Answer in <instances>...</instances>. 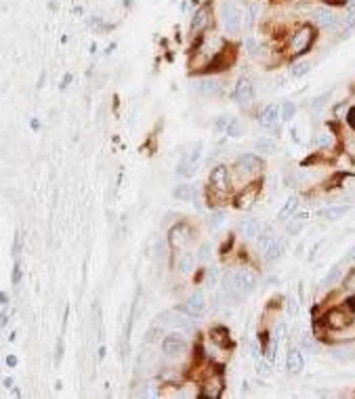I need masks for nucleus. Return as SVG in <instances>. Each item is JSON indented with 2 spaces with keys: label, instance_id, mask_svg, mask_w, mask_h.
<instances>
[{
  "label": "nucleus",
  "instance_id": "1a4fd4ad",
  "mask_svg": "<svg viewBox=\"0 0 355 399\" xmlns=\"http://www.w3.org/2000/svg\"><path fill=\"white\" fill-rule=\"evenodd\" d=\"M210 185L217 191H227L229 189V172L227 166H215L210 171Z\"/></svg>",
  "mask_w": 355,
  "mask_h": 399
},
{
  "label": "nucleus",
  "instance_id": "473e14b6",
  "mask_svg": "<svg viewBox=\"0 0 355 399\" xmlns=\"http://www.w3.org/2000/svg\"><path fill=\"white\" fill-rule=\"evenodd\" d=\"M330 99V93H324V95H319V97H315V99L311 101V110L313 112H319L326 105V101Z\"/></svg>",
  "mask_w": 355,
  "mask_h": 399
},
{
  "label": "nucleus",
  "instance_id": "f8f14e48",
  "mask_svg": "<svg viewBox=\"0 0 355 399\" xmlns=\"http://www.w3.org/2000/svg\"><path fill=\"white\" fill-rule=\"evenodd\" d=\"M236 99L239 101V105H248L252 101V84L248 78H242L236 86Z\"/></svg>",
  "mask_w": 355,
  "mask_h": 399
},
{
  "label": "nucleus",
  "instance_id": "f3484780",
  "mask_svg": "<svg viewBox=\"0 0 355 399\" xmlns=\"http://www.w3.org/2000/svg\"><path fill=\"white\" fill-rule=\"evenodd\" d=\"M171 326H175V328H179V330H183V332H187V334H191L193 332V322L191 319H187L185 315H181V313H171Z\"/></svg>",
  "mask_w": 355,
  "mask_h": 399
},
{
  "label": "nucleus",
  "instance_id": "9b49d317",
  "mask_svg": "<svg viewBox=\"0 0 355 399\" xmlns=\"http://www.w3.org/2000/svg\"><path fill=\"white\" fill-rule=\"evenodd\" d=\"M168 239H171V246H175V248L185 246V244L189 242V227L185 225V223L175 225L171 229V235H168Z\"/></svg>",
  "mask_w": 355,
  "mask_h": 399
},
{
  "label": "nucleus",
  "instance_id": "ea45409f",
  "mask_svg": "<svg viewBox=\"0 0 355 399\" xmlns=\"http://www.w3.org/2000/svg\"><path fill=\"white\" fill-rule=\"evenodd\" d=\"M330 145H332V135L322 132V135H319V147H330Z\"/></svg>",
  "mask_w": 355,
  "mask_h": 399
},
{
  "label": "nucleus",
  "instance_id": "09e8293b",
  "mask_svg": "<svg viewBox=\"0 0 355 399\" xmlns=\"http://www.w3.org/2000/svg\"><path fill=\"white\" fill-rule=\"evenodd\" d=\"M6 363H8V366H15L17 359H15V357H8V359H6Z\"/></svg>",
  "mask_w": 355,
  "mask_h": 399
},
{
  "label": "nucleus",
  "instance_id": "de8ad7c7",
  "mask_svg": "<svg viewBox=\"0 0 355 399\" xmlns=\"http://www.w3.org/2000/svg\"><path fill=\"white\" fill-rule=\"evenodd\" d=\"M349 122L353 124V128H355V108L351 110V114H349Z\"/></svg>",
  "mask_w": 355,
  "mask_h": 399
},
{
  "label": "nucleus",
  "instance_id": "bb28decb",
  "mask_svg": "<svg viewBox=\"0 0 355 399\" xmlns=\"http://www.w3.org/2000/svg\"><path fill=\"white\" fill-rule=\"evenodd\" d=\"M191 269H193V256L185 252L179 259V271L181 273H191Z\"/></svg>",
  "mask_w": 355,
  "mask_h": 399
},
{
  "label": "nucleus",
  "instance_id": "a18cd8bd",
  "mask_svg": "<svg viewBox=\"0 0 355 399\" xmlns=\"http://www.w3.org/2000/svg\"><path fill=\"white\" fill-rule=\"evenodd\" d=\"M290 313H292V315H296V313H298V305H296V300H290Z\"/></svg>",
  "mask_w": 355,
  "mask_h": 399
},
{
  "label": "nucleus",
  "instance_id": "37998d69",
  "mask_svg": "<svg viewBox=\"0 0 355 399\" xmlns=\"http://www.w3.org/2000/svg\"><path fill=\"white\" fill-rule=\"evenodd\" d=\"M208 280H210L212 286H215L217 280H219V271H217V269H210V273H208Z\"/></svg>",
  "mask_w": 355,
  "mask_h": 399
},
{
  "label": "nucleus",
  "instance_id": "a211bd4d",
  "mask_svg": "<svg viewBox=\"0 0 355 399\" xmlns=\"http://www.w3.org/2000/svg\"><path fill=\"white\" fill-rule=\"evenodd\" d=\"M198 88H200V93L206 95V97H212V95H219L221 93V84H219V80H215V78L202 80V82L198 84Z\"/></svg>",
  "mask_w": 355,
  "mask_h": 399
},
{
  "label": "nucleus",
  "instance_id": "2eb2a0df",
  "mask_svg": "<svg viewBox=\"0 0 355 399\" xmlns=\"http://www.w3.org/2000/svg\"><path fill=\"white\" fill-rule=\"evenodd\" d=\"M208 15H210L208 6H202V8H198V11H196V15H193V19H191V32H193V34L202 32V30L208 25V21H210Z\"/></svg>",
  "mask_w": 355,
  "mask_h": 399
},
{
  "label": "nucleus",
  "instance_id": "f03ea898",
  "mask_svg": "<svg viewBox=\"0 0 355 399\" xmlns=\"http://www.w3.org/2000/svg\"><path fill=\"white\" fill-rule=\"evenodd\" d=\"M311 42H313V30L309 28V25H305L303 30H298L295 36H292V40H290V51L295 53V55H303V53L309 51Z\"/></svg>",
  "mask_w": 355,
  "mask_h": 399
},
{
  "label": "nucleus",
  "instance_id": "6e6552de",
  "mask_svg": "<svg viewBox=\"0 0 355 399\" xmlns=\"http://www.w3.org/2000/svg\"><path fill=\"white\" fill-rule=\"evenodd\" d=\"M236 168H237L239 174H254V172H259L261 168H263V162L256 156L248 154V156H242V158L237 160Z\"/></svg>",
  "mask_w": 355,
  "mask_h": 399
},
{
  "label": "nucleus",
  "instance_id": "7ed1b4c3",
  "mask_svg": "<svg viewBox=\"0 0 355 399\" xmlns=\"http://www.w3.org/2000/svg\"><path fill=\"white\" fill-rule=\"evenodd\" d=\"M284 252V242L278 237H265L261 239V254L265 261H276Z\"/></svg>",
  "mask_w": 355,
  "mask_h": 399
},
{
  "label": "nucleus",
  "instance_id": "72a5a7b5",
  "mask_svg": "<svg viewBox=\"0 0 355 399\" xmlns=\"http://www.w3.org/2000/svg\"><path fill=\"white\" fill-rule=\"evenodd\" d=\"M256 13H259V6L256 4H250V8H248L246 13V28H252L254 21H256Z\"/></svg>",
  "mask_w": 355,
  "mask_h": 399
},
{
  "label": "nucleus",
  "instance_id": "ddd939ff",
  "mask_svg": "<svg viewBox=\"0 0 355 399\" xmlns=\"http://www.w3.org/2000/svg\"><path fill=\"white\" fill-rule=\"evenodd\" d=\"M221 391H223V378H221V376H212V378H208L206 383H204L202 395L208 397V399H217L221 395Z\"/></svg>",
  "mask_w": 355,
  "mask_h": 399
},
{
  "label": "nucleus",
  "instance_id": "c9c22d12",
  "mask_svg": "<svg viewBox=\"0 0 355 399\" xmlns=\"http://www.w3.org/2000/svg\"><path fill=\"white\" fill-rule=\"evenodd\" d=\"M246 49H248V55H250V57H259V44H256L254 42V38H248L246 40Z\"/></svg>",
  "mask_w": 355,
  "mask_h": 399
},
{
  "label": "nucleus",
  "instance_id": "5701e85b",
  "mask_svg": "<svg viewBox=\"0 0 355 399\" xmlns=\"http://www.w3.org/2000/svg\"><path fill=\"white\" fill-rule=\"evenodd\" d=\"M296 208H298V200H296V198H288L286 202H284V206L280 208V212H278V219H280V221H286L288 217L295 215Z\"/></svg>",
  "mask_w": 355,
  "mask_h": 399
},
{
  "label": "nucleus",
  "instance_id": "8fccbe9b",
  "mask_svg": "<svg viewBox=\"0 0 355 399\" xmlns=\"http://www.w3.org/2000/svg\"><path fill=\"white\" fill-rule=\"evenodd\" d=\"M6 324V315H2V317H0V328H2Z\"/></svg>",
  "mask_w": 355,
  "mask_h": 399
},
{
  "label": "nucleus",
  "instance_id": "4c0bfd02",
  "mask_svg": "<svg viewBox=\"0 0 355 399\" xmlns=\"http://www.w3.org/2000/svg\"><path fill=\"white\" fill-rule=\"evenodd\" d=\"M355 28V8H351V11L347 13V19H345V30H353Z\"/></svg>",
  "mask_w": 355,
  "mask_h": 399
},
{
  "label": "nucleus",
  "instance_id": "7c9ffc66",
  "mask_svg": "<svg viewBox=\"0 0 355 399\" xmlns=\"http://www.w3.org/2000/svg\"><path fill=\"white\" fill-rule=\"evenodd\" d=\"M227 135L229 137H242V124H239V120H232L227 124Z\"/></svg>",
  "mask_w": 355,
  "mask_h": 399
},
{
  "label": "nucleus",
  "instance_id": "58836bf2",
  "mask_svg": "<svg viewBox=\"0 0 355 399\" xmlns=\"http://www.w3.org/2000/svg\"><path fill=\"white\" fill-rule=\"evenodd\" d=\"M229 122H232V120H229V116H219V120L215 122V130H225Z\"/></svg>",
  "mask_w": 355,
  "mask_h": 399
},
{
  "label": "nucleus",
  "instance_id": "423d86ee",
  "mask_svg": "<svg viewBox=\"0 0 355 399\" xmlns=\"http://www.w3.org/2000/svg\"><path fill=\"white\" fill-rule=\"evenodd\" d=\"M234 280H236V288L239 292V296L244 294H250L256 286V278L252 276L250 271H239V273H234Z\"/></svg>",
  "mask_w": 355,
  "mask_h": 399
},
{
  "label": "nucleus",
  "instance_id": "49530a36",
  "mask_svg": "<svg viewBox=\"0 0 355 399\" xmlns=\"http://www.w3.org/2000/svg\"><path fill=\"white\" fill-rule=\"evenodd\" d=\"M19 278H21V269H19V265H17V267H15V276H13V282L17 284V282H19Z\"/></svg>",
  "mask_w": 355,
  "mask_h": 399
},
{
  "label": "nucleus",
  "instance_id": "39448f33",
  "mask_svg": "<svg viewBox=\"0 0 355 399\" xmlns=\"http://www.w3.org/2000/svg\"><path fill=\"white\" fill-rule=\"evenodd\" d=\"M311 17H313V21L319 25V28H336V23H339V19H336L334 11H330V8H326V6H317V8H313Z\"/></svg>",
  "mask_w": 355,
  "mask_h": 399
},
{
  "label": "nucleus",
  "instance_id": "f257e3e1",
  "mask_svg": "<svg viewBox=\"0 0 355 399\" xmlns=\"http://www.w3.org/2000/svg\"><path fill=\"white\" fill-rule=\"evenodd\" d=\"M221 19H223V25L229 34H237L239 25H242V13L234 2H225L223 8H221Z\"/></svg>",
  "mask_w": 355,
  "mask_h": 399
},
{
  "label": "nucleus",
  "instance_id": "20e7f679",
  "mask_svg": "<svg viewBox=\"0 0 355 399\" xmlns=\"http://www.w3.org/2000/svg\"><path fill=\"white\" fill-rule=\"evenodd\" d=\"M351 322H353V317L349 311H345V309H332V311L326 315V324L330 326L332 330H343V328H347Z\"/></svg>",
  "mask_w": 355,
  "mask_h": 399
},
{
  "label": "nucleus",
  "instance_id": "c756f323",
  "mask_svg": "<svg viewBox=\"0 0 355 399\" xmlns=\"http://www.w3.org/2000/svg\"><path fill=\"white\" fill-rule=\"evenodd\" d=\"M223 223H225V215H223V212H212L210 219H208V227L210 229H219Z\"/></svg>",
  "mask_w": 355,
  "mask_h": 399
},
{
  "label": "nucleus",
  "instance_id": "79ce46f5",
  "mask_svg": "<svg viewBox=\"0 0 355 399\" xmlns=\"http://www.w3.org/2000/svg\"><path fill=\"white\" fill-rule=\"evenodd\" d=\"M256 368H259V370H256L259 374H269V366L265 361H259V363H256Z\"/></svg>",
  "mask_w": 355,
  "mask_h": 399
},
{
  "label": "nucleus",
  "instance_id": "e433bc0d",
  "mask_svg": "<svg viewBox=\"0 0 355 399\" xmlns=\"http://www.w3.org/2000/svg\"><path fill=\"white\" fill-rule=\"evenodd\" d=\"M345 290H349V292H355V269L349 273L347 278H345Z\"/></svg>",
  "mask_w": 355,
  "mask_h": 399
},
{
  "label": "nucleus",
  "instance_id": "f704fd0d",
  "mask_svg": "<svg viewBox=\"0 0 355 399\" xmlns=\"http://www.w3.org/2000/svg\"><path fill=\"white\" fill-rule=\"evenodd\" d=\"M208 259H210V244H208V242H204V244L200 246V250H198V261L206 263Z\"/></svg>",
  "mask_w": 355,
  "mask_h": 399
},
{
  "label": "nucleus",
  "instance_id": "a878e982",
  "mask_svg": "<svg viewBox=\"0 0 355 399\" xmlns=\"http://www.w3.org/2000/svg\"><path fill=\"white\" fill-rule=\"evenodd\" d=\"M177 174H179V176H193V174H196V164H193L191 160L183 158L181 162H179V166H177Z\"/></svg>",
  "mask_w": 355,
  "mask_h": 399
},
{
  "label": "nucleus",
  "instance_id": "0eeeda50",
  "mask_svg": "<svg viewBox=\"0 0 355 399\" xmlns=\"http://www.w3.org/2000/svg\"><path fill=\"white\" fill-rule=\"evenodd\" d=\"M185 311H187L191 317H202L206 313V298H204L202 292H193V294L187 298L185 303Z\"/></svg>",
  "mask_w": 355,
  "mask_h": 399
},
{
  "label": "nucleus",
  "instance_id": "393cba45",
  "mask_svg": "<svg viewBox=\"0 0 355 399\" xmlns=\"http://www.w3.org/2000/svg\"><path fill=\"white\" fill-rule=\"evenodd\" d=\"M254 149L256 152H263V154H273L276 152V141L269 139V137H261V139H256Z\"/></svg>",
  "mask_w": 355,
  "mask_h": 399
},
{
  "label": "nucleus",
  "instance_id": "412c9836",
  "mask_svg": "<svg viewBox=\"0 0 355 399\" xmlns=\"http://www.w3.org/2000/svg\"><path fill=\"white\" fill-rule=\"evenodd\" d=\"M347 206H328V208H324L319 215H322V219H326V221H339L341 217H345L347 215Z\"/></svg>",
  "mask_w": 355,
  "mask_h": 399
},
{
  "label": "nucleus",
  "instance_id": "4be33fe9",
  "mask_svg": "<svg viewBox=\"0 0 355 399\" xmlns=\"http://www.w3.org/2000/svg\"><path fill=\"white\" fill-rule=\"evenodd\" d=\"M175 198H179V200H183V202L193 200V198H196V187H193V185H189V183H181V185H177V189H175Z\"/></svg>",
  "mask_w": 355,
  "mask_h": 399
},
{
  "label": "nucleus",
  "instance_id": "b1692460",
  "mask_svg": "<svg viewBox=\"0 0 355 399\" xmlns=\"http://www.w3.org/2000/svg\"><path fill=\"white\" fill-rule=\"evenodd\" d=\"M256 200V189H248L244 193H239L237 200H236V206L237 208H250Z\"/></svg>",
  "mask_w": 355,
  "mask_h": 399
},
{
  "label": "nucleus",
  "instance_id": "3c124183",
  "mask_svg": "<svg viewBox=\"0 0 355 399\" xmlns=\"http://www.w3.org/2000/svg\"><path fill=\"white\" fill-rule=\"evenodd\" d=\"M353 259H355V254H353Z\"/></svg>",
  "mask_w": 355,
  "mask_h": 399
},
{
  "label": "nucleus",
  "instance_id": "a19ab883",
  "mask_svg": "<svg viewBox=\"0 0 355 399\" xmlns=\"http://www.w3.org/2000/svg\"><path fill=\"white\" fill-rule=\"evenodd\" d=\"M200 152H202V145H198L196 149H193V152H191V154L187 156V160H191V162H193V164H196V162H198V160H200V156H202Z\"/></svg>",
  "mask_w": 355,
  "mask_h": 399
},
{
  "label": "nucleus",
  "instance_id": "9d476101",
  "mask_svg": "<svg viewBox=\"0 0 355 399\" xmlns=\"http://www.w3.org/2000/svg\"><path fill=\"white\" fill-rule=\"evenodd\" d=\"M162 349H164L166 355L177 357V355H183V353L187 351V342L183 339H179V336H166L162 341Z\"/></svg>",
  "mask_w": 355,
  "mask_h": 399
},
{
  "label": "nucleus",
  "instance_id": "6ab92c4d",
  "mask_svg": "<svg viewBox=\"0 0 355 399\" xmlns=\"http://www.w3.org/2000/svg\"><path fill=\"white\" fill-rule=\"evenodd\" d=\"M307 219H309L307 212H300V215H295V217H292L290 223L286 225L288 233H290V235H296V233H300V229H303V225L307 223Z\"/></svg>",
  "mask_w": 355,
  "mask_h": 399
},
{
  "label": "nucleus",
  "instance_id": "dca6fc26",
  "mask_svg": "<svg viewBox=\"0 0 355 399\" xmlns=\"http://www.w3.org/2000/svg\"><path fill=\"white\" fill-rule=\"evenodd\" d=\"M286 366H288V372H292V374H298V372L303 370V366H305L303 353H300L298 349H290V351H288Z\"/></svg>",
  "mask_w": 355,
  "mask_h": 399
},
{
  "label": "nucleus",
  "instance_id": "4468645a",
  "mask_svg": "<svg viewBox=\"0 0 355 399\" xmlns=\"http://www.w3.org/2000/svg\"><path fill=\"white\" fill-rule=\"evenodd\" d=\"M280 120V108L278 105H267L263 112H261V124L265 128H273Z\"/></svg>",
  "mask_w": 355,
  "mask_h": 399
},
{
  "label": "nucleus",
  "instance_id": "2f4dec72",
  "mask_svg": "<svg viewBox=\"0 0 355 399\" xmlns=\"http://www.w3.org/2000/svg\"><path fill=\"white\" fill-rule=\"evenodd\" d=\"M309 67H311V63H309V61H298V63L292 67V76H296V78L305 76V74L309 72Z\"/></svg>",
  "mask_w": 355,
  "mask_h": 399
},
{
  "label": "nucleus",
  "instance_id": "c03bdc74",
  "mask_svg": "<svg viewBox=\"0 0 355 399\" xmlns=\"http://www.w3.org/2000/svg\"><path fill=\"white\" fill-rule=\"evenodd\" d=\"M284 332H286V326H284V324H280V326L276 328V339H282V336H284Z\"/></svg>",
  "mask_w": 355,
  "mask_h": 399
},
{
  "label": "nucleus",
  "instance_id": "aec40b11",
  "mask_svg": "<svg viewBox=\"0 0 355 399\" xmlns=\"http://www.w3.org/2000/svg\"><path fill=\"white\" fill-rule=\"evenodd\" d=\"M242 231H244V237L246 239H254L261 231V223L256 219H246L242 223Z\"/></svg>",
  "mask_w": 355,
  "mask_h": 399
},
{
  "label": "nucleus",
  "instance_id": "cd10ccee",
  "mask_svg": "<svg viewBox=\"0 0 355 399\" xmlns=\"http://www.w3.org/2000/svg\"><path fill=\"white\" fill-rule=\"evenodd\" d=\"M341 271H343V269H341V265H336V267H332V271L328 273V276L322 280V286H326V288H328V286H332V284H336V280L341 278Z\"/></svg>",
  "mask_w": 355,
  "mask_h": 399
},
{
  "label": "nucleus",
  "instance_id": "c85d7f7f",
  "mask_svg": "<svg viewBox=\"0 0 355 399\" xmlns=\"http://www.w3.org/2000/svg\"><path fill=\"white\" fill-rule=\"evenodd\" d=\"M295 114H296V105L292 103V101H286L282 105V118L284 120H292L295 118Z\"/></svg>",
  "mask_w": 355,
  "mask_h": 399
}]
</instances>
